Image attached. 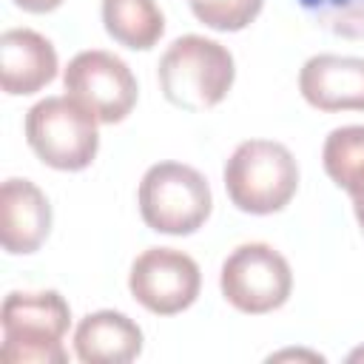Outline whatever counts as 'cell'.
<instances>
[{"label":"cell","instance_id":"ba28073f","mask_svg":"<svg viewBox=\"0 0 364 364\" xmlns=\"http://www.w3.org/2000/svg\"><path fill=\"white\" fill-rule=\"evenodd\" d=\"M128 290L148 313L176 316L196 301L202 273L199 264L176 247H148L131 264Z\"/></svg>","mask_w":364,"mask_h":364},{"label":"cell","instance_id":"ffe728a7","mask_svg":"<svg viewBox=\"0 0 364 364\" xmlns=\"http://www.w3.org/2000/svg\"><path fill=\"white\" fill-rule=\"evenodd\" d=\"M350 361H364V347L353 350V353H350Z\"/></svg>","mask_w":364,"mask_h":364},{"label":"cell","instance_id":"7c38bea8","mask_svg":"<svg viewBox=\"0 0 364 364\" xmlns=\"http://www.w3.org/2000/svg\"><path fill=\"white\" fill-rule=\"evenodd\" d=\"M142 353V330L119 310L88 313L74 330V355L82 364H128Z\"/></svg>","mask_w":364,"mask_h":364},{"label":"cell","instance_id":"ac0fdd59","mask_svg":"<svg viewBox=\"0 0 364 364\" xmlns=\"http://www.w3.org/2000/svg\"><path fill=\"white\" fill-rule=\"evenodd\" d=\"M290 358H301V361H324V355H318V353H307V350H282V353L270 355L267 361H290Z\"/></svg>","mask_w":364,"mask_h":364},{"label":"cell","instance_id":"7a4b0ae2","mask_svg":"<svg viewBox=\"0 0 364 364\" xmlns=\"http://www.w3.org/2000/svg\"><path fill=\"white\" fill-rule=\"evenodd\" d=\"M165 100L182 111H208L219 105L236 80L233 54L202 34L176 37L156 65Z\"/></svg>","mask_w":364,"mask_h":364},{"label":"cell","instance_id":"3957f363","mask_svg":"<svg viewBox=\"0 0 364 364\" xmlns=\"http://www.w3.org/2000/svg\"><path fill=\"white\" fill-rule=\"evenodd\" d=\"M225 191L242 213H279L299 191V162L282 142L245 139L225 162Z\"/></svg>","mask_w":364,"mask_h":364},{"label":"cell","instance_id":"8fae6325","mask_svg":"<svg viewBox=\"0 0 364 364\" xmlns=\"http://www.w3.org/2000/svg\"><path fill=\"white\" fill-rule=\"evenodd\" d=\"M57 51L40 31L9 28L0 34V88L9 97L43 91L57 77Z\"/></svg>","mask_w":364,"mask_h":364},{"label":"cell","instance_id":"4fadbf2b","mask_svg":"<svg viewBox=\"0 0 364 364\" xmlns=\"http://www.w3.org/2000/svg\"><path fill=\"white\" fill-rule=\"evenodd\" d=\"M108 37L134 51H148L165 34V14L154 0H102Z\"/></svg>","mask_w":364,"mask_h":364},{"label":"cell","instance_id":"9c48e42d","mask_svg":"<svg viewBox=\"0 0 364 364\" xmlns=\"http://www.w3.org/2000/svg\"><path fill=\"white\" fill-rule=\"evenodd\" d=\"M51 233L48 196L31 179H6L0 185V245L6 253H34Z\"/></svg>","mask_w":364,"mask_h":364},{"label":"cell","instance_id":"6da1fadb","mask_svg":"<svg viewBox=\"0 0 364 364\" xmlns=\"http://www.w3.org/2000/svg\"><path fill=\"white\" fill-rule=\"evenodd\" d=\"M71 307L57 290H14L0 307V364H65Z\"/></svg>","mask_w":364,"mask_h":364},{"label":"cell","instance_id":"d6986e66","mask_svg":"<svg viewBox=\"0 0 364 364\" xmlns=\"http://www.w3.org/2000/svg\"><path fill=\"white\" fill-rule=\"evenodd\" d=\"M353 210H355V219H358V225L364 230V205H353Z\"/></svg>","mask_w":364,"mask_h":364},{"label":"cell","instance_id":"52a82bcc","mask_svg":"<svg viewBox=\"0 0 364 364\" xmlns=\"http://www.w3.org/2000/svg\"><path fill=\"white\" fill-rule=\"evenodd\" d=\"M63 85L65 94L88 108L102 125L122 122L139 97L136 77L131 74L128 63L102 48H88L71 57L63 74Z\"/></svg>","mask_w":364,"mask_h":364},{"label":"cell","instance_id":"5b68a950","mask_svg":"<svg viewBox=\"0 0 364 364\" xmlns=\"http://www.w3.org/2000/svg\"><path fill=\"white\" fill-rule=\"evenodd\" d=\"M97 117L77 100L46 97L26 114V142L34 156L54 171H85L100 151Z\"/></svg>","mask_w":364,"mask_h":364},{"label":"cell","instance_id":"2e32d148","mask_svg":"<svg viewBox=\"0 0 364 364\" xmlns=\"http://www.w3.org/2000/svg\"><path fill=\"white\" fill-rule=\"evenodd\" d=\"M264 0H191V11L199 23H205L213 31H242L247 28Z\"/></svg>","mask_w":364,"mask_h":364},{"label":"cell","instance_id":"30bf717a","mask_svg":"<svg viewBox=\"0 0 364 364\" xmlns=\"http://www.w3.org/2000/svg\"><path fill=\"white\" fill-rule=\"evenodd\" d=\"M299 91L318 111H364V57L316 54L299 71Z\"/></svg>","mask_w":364,"mask_h":364},{"label":"cell","instance_id":"8992f818","mask_svg":"<svg viewBox=\"0 0 364 364\" xmlns=\"http://www.w3.org/2000/svg\"><path fill=\"white\" fill-rule=\"evenodd\" d=\"M219 290L233 310L264 316L290 299L293 270L273 245L245 242L222 262Z\"/></svg>","mask_w":364,"mask_h":364},{"label":"cell","instance_id":"5bb4252c","mask_svg":"<svg viewBox=\"0 0 364 364\" xmlns=\"http://www.w3.org/2000/svg\"><path fill=\"white\" fill-rule=\"evenodd\" d=\"M321 162L333 185H338L353 205H364V125L330 131L321 148Z\"/></svg>","mask_w":364,"mask_h":364},{"label":"cell","instance_id":"e0dca14e","mask_svg":"<svg viewBox=\"0 0 364 364\" xmlns=\"http://www.w3.org/2000/svg\"><path fill=\"white\" fill-rule=\"evenodd\" d=\"M63 3L65 0H14V6L23 9V11H28V14H48V11L60 9Z\"/></svg>","mask_w":364,"mask_h":364},{"label":"cell","instance_id":"277c9868","mask_svg":"<svg viewBox=\"0 0 364 364\" xmlns=\"http://www.w3.org/2000/svg\"><path fill=\"white\" fill-rule=\"evenodd\" d=\"M136 205L142 222L151 230L188 236L208 222L213 210V193L196 168L165 159L145 171L136 191Z\"/></svg>","mask_w":364,"mask_h":364},{"label":"cell","instance_id":"9a60e30c","mask_svg":"<svg viewBox=\"0 0 364 364\" xmlns=\"http://www.w3.org/2000/svg\"><path fill=\"white\" fill-rule=\"evenodd\" d=\"M299 6L321 28L347 40H364V0H299Z\"/></svg>","mask_w":364,"mask_h":364}]
</instances>
